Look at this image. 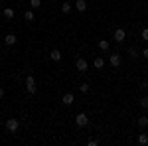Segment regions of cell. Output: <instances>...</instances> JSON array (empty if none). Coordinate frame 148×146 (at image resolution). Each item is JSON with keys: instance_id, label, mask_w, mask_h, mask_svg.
Returning <instances> with one entry per match:
<instances>
[{"instance_id": "cell-21", "label": "cell", "mask_w": 148, "mask_h": 146, "mask_svg": "<svg viewBox=\"0 0 148 146\" xmlns=\"http://www.w3.org/2000/svg\"><path fill=\"white\" fill-rule=\"evenodd\" d=\"M79 91L83 93V95H85V93H89V85H87V83H81V85H79Z\"/></svg>"}, {"instance_id": "cell-22", "label": "cell", "mask_w": 148, "mask_h": 146, "mask_svg": "<svg viewBox=\"0 0 148 146\" xmlns=\"http://www.w3.org/2000/svg\"><path fill=\"white\" fill-rule=\"evenodd\" d=\"M140 38L148 42V28H142V32H140Z\"/></svg>"}, {"instance_id": "cell-17", "label": "cell", "mask_w": 148, "mask_h": 146, "mask_svg": "<svg viewBox=\"0 0 148 146\" xmlns=\"http://www.w3.org/2000/svg\"><path fill=\"white\" fill-rule=\"evenodd\" d=\"M24 20H26V22H34V20H36L34 12H32V10H26V12H24Z\"/></svg>"}, {"instance_id": "cell-5", "label": "cell", "mask_w": 148, "mask_h": 146, "mask_svg": "<svg viewBox=\"0 0 148 146\" xmlns=\"http://www.w3.org/2000/svg\"><path fill=\"white\" fill-rule=\"evenodd\" d=\"M109 63H111V65L116 69V67H121L123 59H121V56H119V53H111V56H109Z\"/></svg>"}, {"instance_id": "cell-10", "label": "cell", "mask_w": 148, "mask_h": 146, "mask_svg": "<svg viewBox=\"0 0 148 146\" xmlns=\"http://www.w3.org/2000/svg\"><path fill=\"white\" fill-rule=\"evenodd\" d=\"M93 65H95V69H103L105 67V59H103L101 56H97L95 59H93Z\"/></svg>"}, {"instance_id": "cell-11", "label": "cell", "mask_w": 148, "mask_h": 146, "mask_svg": "<svg viewBox=\"0 0 148 146\" xmlns=\"http://www.w3.org/2000/svg\"><path fill=\"white\" fill-rule=\"evenodd\" d=\"M49 57H51V61H61V51H59V49H51V51H49Z\"/></svg>"}, {"instance_id": "cell-2", "label": "cell", "mask_w": 148, "mask_h": 146, "mask_svg": "<svg viewBox=\"0 0 148 146\" xmlns=\"http://www.w3.org/2000/svg\"><path fill=\"white\" fill-rule=\"evenodd\" d=\"M24 83H26V91H28L30 95H36V93H38V85H36V79L32 77V75H28Z\"/></svg>"}, {"instance_id": "cell-15", "label": "cell", "mask_w": 148, "mask_h": 146, "mask_svg": "<svg viewBox=\"0 0 148 146\" xmlns=\"http://www.w3.org/2000/svg\"><path fill=\"white\" fill-rule=\"evenodd\" d=\"M99 49H101V51H109V47H111V44H109V42H107V40H99Z\"/></svg>"}, {"instance_id": "cell-7", "label": "cell", "mask_w": 148, "mask_h": 146, "mask_svg": "<svg viewBox=\"0 0 148 146\" xmlns=\"http://www.w3.org/2000/svg\"><path fill=\"white\" fill-rule=\"evenodd\" d=\"M125 38H126V32L123 30V28H116V30H114V40H116L119 44L125 42Z\"/></svg>"}, {"instance_id": "cell-25", "label": "cell", "mask_w": 148, "mask_h": 146, "mask_svg": "<svg viewBox=\"0 0 148 146\" xmlns=\"http://www.w3.org/2000/svg\"><path fill=\"white\" fill-rule=\"evenodd\" d=\"M0 99H4V89L0 87Z\"/></svg>"}, {"instance_id": "cell-9", "label": "cell", "mask_w": 148, "mask_h": 146, "mask_svg": "<svg viewBox=\"0 0 148 146\" xmlns=\"http://www.w3.org/2000/svg\"><path fill=\"white\" fill-rule=\"evenodd\" d=\"M128 56H130V59H136V57L140 56V49H138L136 45H130V47H128Z\"/></svg>"}, {"instance_id": "cell-8", "label": "cell", "mask_w": 148, "mask_h": 146, "mask_svg": "<svg viewBox=\"0 0 148 146\" xmlns=\"http://www.w3.org/2000/svg\"><path fill=\"white\" fill-rule=\"evenodd\" d=\"M73 6H75V10H77V12H85V10H87V2H85V0H75Z\"/></svg>"}, {"instance_id": "cell-12", "label": "cell", "mask_w": 148, "mask_h": 146, "mask_svg": "<svg viewBox=\"0 0 148 146\" xmlns=\"http://www.w3.org/2000/svg\"><path fill=\"white\" fill-rule=\"evenodd\" d=\"M16 42H18V38H16L14 34H6V38H4V44L6 45H14Z\"/></svg>"}, {"instance_id": "cell-13", "label": "cell", "mask_w": 148, "mask_h": 146, "mask_svg": "<svg viewBox=\"0 0 148 146\" xmlns=\"http://www.w3.org/2000/svg\"><path fill=\"white\" fill-rule=\"evenodd\" d=\"M136 142L140 146H146L148 144V134H146V132H140V134H138V138H136Z\"/></svg>"}, {"instance_id": "cell-6", "label": "cell", "mask_w": 148, "mask_h": 146, "mask_svg": "<svg viewBox=\"0 0 148 146\" xmlns=\"http://www.w3.org/2000/svg\"><path fill=\"white\" fill-rule=\"evenodd\" d=\"M61 103H63L65 107H71V105L75 103V97H73V93H65V95L61 97Z\"/></svg>"}, {"instance_id": "cell-14", "label": "cell", "mask_w": 148, "mask_h": 146, "mask_svg": "<svg viewBox=\"0 0 148 146\" xmlns=\"http://www.w3.org/2000/svg\"><path fill=\"white\" fill-rule=\"evenodd\" d=\"M136 123H138V126H140V128H146V126H148V117H146V114H140Z\"/></svg>"}, {"instance_id": "cell-20", "label": "cell", "mask_w": 148, "mask_h": 146, "mask_svg": "<svg viewBox=\"0 0 148 146\" xmlns=\"http://www.w3.org/2000/svg\"><path fill=\"white\" fill-rule=\"evenodd\" d=\"M40 6H42V0H30V8L32 10H38Z\"/></svg>"}, {"instance_id": "cell-3", "label": "cell", "mask_w": 148, "mask_h": 146, "mask_svg": "<svg viewBox=\"0 0 148 146\" xmlns=\"http://www.w3.org/2000/svg\"><path fill=\"white\" fill-rule=\"evenodd\" d=\"M75 69H77L79 73H85V71L89 69V63H87V59H85V57H77V59H75Z\"/></svg>"}, {"instance_id": "cell-1", "label": "cell", "mask_w": 148, "mask_h": 146, "mask_svg": "<svg viewBox=\"0 0 148 146\" xmlns=\"http://www.w3.org/2000/svg\"><path fill=\"white\" fill-rule=\"evenodd\" d=\"M20 130V121L16 119V117H12L6 121V132H10V134H16Z\"/></svg>"}, {"instance_id": "cell-18", "label": "cell", "mask_w": 148, "mask_h": 146, "mask_svg": "<svg viewBox=\"0 0 148 146\" xmlns=\"http://www.w3.org/2000/svg\"><path fill=\"white\" fill-rule=\"evenodd\" d=\"M71 8H73V4H69V2H63V4H61V12H63V14H69Z\"/></svg>"}, {"instance_id": "cell-4", "label": "cell", "mask_w": 148, "mask_h": 146, "mask_svg": "<svg viewBox=\"0 0 148 146\" xmlns=\"http://www.w3.org/2000/svg\"><path fill=\"white\" fill-rule=\"evenodd\" d=\"M75 124H77L79 128H85V126L89 124V117H87L85 112H79V114H75Z\"/></svg>"}, {"instance_id": "cell-23", "label": "cell", "mask_w": 148, "mask_h": 146, "mask_svg": "<svg viewBox=\"0 0 148 146\" xmlns=\"http://www.w3.org/2000/svg\"><path fill=\"white\" fill-rule=\"evenodd\" d=\"M140 56L144 57V59H148V47H146V49H140Z\"/></svg>"}, {"instance_id": "cell-19", "label": "cell", "mask_w": 148, "mask_h": 146, "mask_svg": "<svg viewBox=\"0 0 148 146\" xmlns=\"http://www.w3.org/2000/svg\"><path fill=\"white\" fill-rule=\"evenodd\" d=\"M138 105H140L142 109H148V95H144V97H140V101H138Z\"/></svg>"}, {"instance_id": "cell-24", "label": "cell", "mask_w": 148, "mask_h": 146, "mask_svg": "<svg viewBox=\"0 0 148 146\" xmlns=\"http://www.w3.org/2000/svg\"><path fill=\"white\" fill-rule=\"evenodd\" d=\"M87 144H89V146H97V144H99V140H89Z\"/></svg>"}, {"instance_id": "cell-16", "label": "cell", "mask_w": 148, "mask_h": 146, "mask_svg": "<svg viewBox=\"0 0 148 146\" xmlns=\"http://www.w3.org/2000/svg\"><path fill=\"white\" fill-rule=\"evenodd\" d=\"M2 14H4V18H6V20H12V18L16 16V12L12 10V8H4V12H2Z\"/></svg>"}, {"instance_id": "cell-26", "label": "cell", "mask_w": 148, "mask_h": 146, "mask_svg": "<svg viewBox=\"0 0 148 146\" xmlns=\"http://www.w3.org/2000/svg\"><path fill=\"white\" fill-rule=\"evenodd\" d=\"M51 2H56V0H51Z\"/></svg>"}]
</instances>
